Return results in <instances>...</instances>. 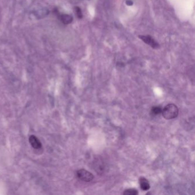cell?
I'll list each match as a JSON object with an SVG mask.
<instances>
[{
    "mask_svg": "<svg viewBox=\"0 0 195 195\" xmlns=\"http://www.w3.org/2000/svg\"><path fill=\"white\" fill-rule=\"evenodd\" d=\"M162 115L166 120H171L177 117L179 115L178 107L173 104L167 105L162 109Z\"/></svg>",
    "mask_w": 195,
    "mask_h": 195,
    "instance_id": "1",
    "label": "cell"
},
{
    "mask_svg": "<svg viewBox=\"0 0 195 195\" xmlns=\"http://www.w3.org/2000/svg\"><path fill=\"white\" fill-rule=\"evenodd\" d=\"M76 176L80 180L85 182H90L94 179L93 175L85 169H80L76 172Z\"/></svg>",
    "mask_w": 195,
    "mask_h": 195,
    "instance_id": "2",
    "label": "cell"
},
{
    "mask_svg": "<svg viewBox=\"0 0 195 195\" xmlns=\"http://www.w3.org/2000/svg\"><path fill=\"white\" fill-rule=\"evenodd\" d=\"M139 38L142 39L145 43L150 45L154 49H157L159 46L158 43L150 36H140Z\"/></svg>",
    "mask_w": 195,
    "mask_h": 195,
    "instance_id": "3",
    "label": "cell"
},
{
    "mask_svg": "<svg viewBox=\"0 0 195 195\" xmlns=\"http://www.w3.org/2000/svg\"><path fill=\"white\" fill-rule=\"evenodd\" d=\"M55 12V11H54ZM55 13L57 15V17L58 18V19L64 24H70L72 21H73V17L72 16H71L70 15H68V14H60L59 12L56 11V12H55Z\"/></svg>",
    "mask_w": 195,
    "mask_h": 195,
    "instance_id": "4",
    "label": "cell"
},
{
    "mask_svg": "<svg viewBox=\"0 0 195 195\" xmlns=\"http://www.w3.org/2000/svg\"><path fill=\"white\" fill-rule=\"evenodd\" d=\"M29 143L30 144L31 146L34 149H40L42 146V144L41 143L39 139L34 135H32L29 137Z\"/></svg>",
    "mask_w": 195,
    "mask_h": 195,
    "instance_id": "5",
    "label": "cell"
},
{
    "mask_svg": "<svg viewBox=\"0 0 195 195\" xmlns=\"http://www.w3.org/2000/svg\"><path fill=\"white\" fill-rule=\"evenodd\" d=\"M139 184L141 187V189L143 191H148L150 189L149 182L144 177H141L139 179Z\"/></svg>",
    "mask_w": 195,
    "mask_h": 195,
    "instance_id": "6",
    "label": "cell"
},
{
    "mask_svg": "<svg viewBox=\"0 0 195 195\" xmlns=\"http://www.w3.org/2000/svg\"><path fill=\"white\" fill-rule=\"evenodd\" d=\"M162 108L159 106H153L151 109V113L153 115H158L161 113L162 112Z\"/></svg>",
    "mask_w": 195,
    "mask_h": 195,
    "instance_id": "7",
    "label": "cell"
},
{
    "mask_svg": "<svg viewBox=\"0 0 195 195\" xmlns=\"http://www.w3.org/2000/svg\"><path fill=\"white\" fill-rule=\"evenodd\" d=\"M139 194V192L137 189L134 188H130L126 189L124 192L123 195H137Z\"/></svg>",
    "mask_w": 195,
    "mask_h": 195,
    "instance_id": "8",
    "label": "cell"
},
{
    "mask_svg": "<svg viewBox=\"0 0 195 195\" xmlns=\"http://www.w3.org/2000/svg\"><path fill=\"white\" fill-rule=\"evenodd\" d=\"M75 13L76 14V15L77 16L78 18H81L82 17V14L81 11V9L79 7H75Z\"/></svg>",
    "mask_w": 195,
    "mask_h": 195,
    "instance_id": "9",
    "label": "cell"
}]
</instances>
